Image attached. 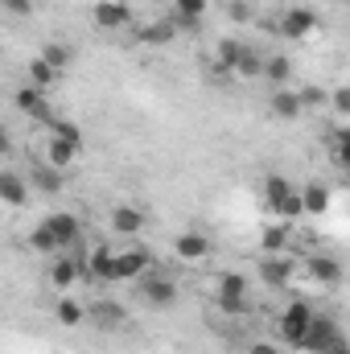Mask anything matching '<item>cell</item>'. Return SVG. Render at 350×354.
I'll use <instances>...</instances> for the list:
<instances>
[{
    "instance_id": "cell-1",
    "label": "cell",
    "mask_w": 350,
    "mask_h": 354,
    "mask_svg": "<svg viewBox=\"0 0 350 354\" xmlns=\"http://www.w3.org/2000/svg\"><path fill=\"white\" fill-rule=\"evenodd\" d=\"M264 202H268V210H272L276 218H284V223H293V218L305 214V210H301V189L280 174H272L264 181Z\"/></svg>"
},
{
    "instance_id": "cell-2",
    "label": "cell",
    "mask_w": 350,
    "mask_h": 354,
    "mask_svg": "<svg viewBox=\"0 0 350 354\" xmlns=\"http://www.w3.org/2000/svg\"><path fill=\"white\" fill-rule=\"evenodd\" d=\"M338 346H347V338H342L338 322H334V317L313 313V322H309V330H305V338H301V346H297V351H305V354H330V351H338Z\"/></svg>"
},
{
    "instance_id": "cell-3",
    "label": "cell",
    "mask_w": 350,
    "mask_h": 354,
    "mask_svg": "<svg viewBox=\"0 0 350 354\" xmlns=\"http://www.w3.org/2000/svg\"><path fill=\"white\" fill-rule=\"evenodd\" d=\"M214 297H219V309H223V313L239 317V313L248 309V276H239V272H219Z\"/></svg>"
},
{
    "instance_id": "cell-4",
    "label": "cell",
    "mask_w": 350,
    "mask_h": 354,
    "mask_svg": "<svg viewBox=\"0 0 350 354\" xmlns=\"http://www.w3.org/2000/svg\"><path fill=\"white\" fill-rule=\"evenodd\" d=\"M309 322H313V309H309L305 301H293V305L280 313V338H284L288 346H301V338H305Z\"/></svg>"
},
{
    "instance_id": "cell-5",
    "label": "cell",
    "mask_w": 350,
    "mask_h": 354,
    "mask_svg": "<svg viewBox=\"0 0 350 354\" xmlns=\"http://www.w3.org/2000/svg\"><path fill=\"white\" fill-rule=\"evenodd\" d=\"M145 272H149V252L128 248V252H116V256H111V272H107V280H140Z\"/></svg>"
},
{
    "instance_id": "cell-6",
    "label": "cell",
    "mask_w": 350,
    "mask_h": 354,
    "mask_svg": "<svg viewBox=\"0 0 350 354\" xmlns=\"http://www.w3.org/2000/svg\"><path fill=\"white\" fill-rule=\"evenodd\" d=\"M313 29H317V12L305 8V4H297V8H288V12L280 17V33H284L288 41H305Z\"/></svg>"
},
{
    "instance_id": "cell-7",
    "label": "cell",
    "mask_w": 350,
    "mask_h": 354,
    "mask_svg": "<svg viewBox=\"0 0 350 354\" xmlns=\"http://www.w3.org/2000/svg\"><path fill=\"white\" fill-rule=\"evenodd\" d=\"M42 223L50 227V235H54L58 252L75 248V243H79V235H83V223H79L75 214H66V210H54V214H50V218H42Z\"/></svg>"
},
{
    "instance_id": "cell-8",
    "label": "cell",
    "mask_w": 350,
    "mask_h": 354,
    "mask_svg": "<svg viewBox=\"0 0 350 354\" xmlns=\"http://www.w3.org/2000/svg\"><path fill=\"white\" fill-rule=\"evenodd\" d=\"M140 297H145L153 309H169V305L177 301V288H174L169 276H153V272H145V276H140Z\"/></svg>"
},
{
    "instance_id": "cell-9",
    "label": "cell",
    "mask_w": 350,
    "mask_h": 354,
    "mask_svg": "<svg viewBox=\"0 0 350 354\" xmlns=\"http://www.w3.org/2000/svg\"><path fill=\"white\" fill-rule=\"evenodd\" d=\"M91 17H95L99 29H124V25L132 21V8H128L124 0H95Z\"/></svg>"
},
{
    "instance_id": "cell-10",
    "label": "cell",
    "mask_w": 350,
    "mask_h": 354,
    "mask_svg": "<svg viewBox=\"0 0 350 354\" xmlns=\"http://www.w3.org/2000/svg\"><path fill=\"white\" fill-rule=\"evenodd\" d=\"M174 252L181 260H190V264H198V260H206L210 256V239L202 235V231H181L174 243Z\"/></svg>"
},
{
    "instance_id": "cell-11",
    "label": "cell",
    "mask_w": 350,
    "mask_h": 354,
    "mask_svg": "<svg viewBox=\"0 0 350 354\" xmlns=\"http://www.w3.org/2000/svg\"><path fill=\"white\" fill-rule=\"evenodd\" d=\"M0 202L4 206H25L29 202V181L12 169H0Z\"/></svg>"
},
{
    "instance_id": "cell-12",
    "label": "cell",
    "mask_w": 350,
    "mask_h": 354,
    "mask_svg": "<svg viewBox=\"0 0 350 354\" xmlns=\"http://www.w3.org/2000/svg\"><path fill=\"white\" fill-rule=\"evenodd\" d=\"M260 276L268 288H284L288 280H293V260H284V256H268L260 264Z\"/></svg>"
},
{
    "instance_id": "cell-13",
    "label": "cell",
    "mask_w": 350,
    "mask_h": 354,
    "mask_svg": "<svg viewBox=\"0 0 350 354\" xmlns=\"http://www.w3.org/2000/svg\"><path fill=\"white\" fill-rule=\"evenodd\" d=\"M111 231L116 235H140L145 231V214L136 206H116L111 210Z\"/></svg>"
},
{
    "instance_id": "cell-14",
    "label": "cell",
    "mask_w": 350,
    "mask_h": 354,
    "mask_svg": "<svg viewBox=\"0 0 350 354\" xmlns=\"http://www.w3.org/2000/svg\"><path fill=\"white\" fill-rule=\"evenodd\" d=\"M305 107H301V95L288 87H276V95H272V115L276 120H297Z\"/></svg>"
},
{
    "instance_id": "cell-15",
    "label": "cell",
    "mask_w": 350,
    "mask_h": 354,
    "mask_svg": "<svg viewBox=\"0 0 350 354\" xmlns=\"http://www.w3.org/2000/svg\"><path fill=\"white\" fill-rule=\"evenodd\" d=\"M75 157H79V149H75V145H66V140H54V136H50V145H46V165H50V169H58V174H62V169H71V165H75Z\"/></svg>"
},
{
    "instance_id": "cell-16",
    "label": "cell",
    "mask_w": 350,
    "mask_h": 354,
    "mask_svg": "<svg viewBox=\"0 0 350 354\" xmlns=\"http://www.w3.org/2000/svg\"><path fill=\"white\" fill-rule=\"evenodd\" d=\"M301 210H305V214H326V210H330V189L317 185V181H309V185L301 189Z\"/></svg>"
},
{
    "instance_id": "cell-17",
    "label": "cell",
    "mask_w": 350,
    "mask_h": 354,
    "mask_svg": "<svg viewBox=\"0 0 350 354\" xmlns=\"http://www.w3.org/2000/svg\"><path fill=\"white\" fill-rule=\"evenodd\" d=\"M79 272H83V268H79V260L58 256V260L50 264V284H54V288H71V284L79 280Z\"/></svg>"
},
{
    "instance_id": "cell-18",
    "label": "cell",
    "mask_w": 350,
    "mask_h": 354,
    "mask_svg": "<svg viewBox=\"0 0 350 354\" xmlns=\"http://www.w3.org/2000/svg\"><path fill=\"white\" fill-rule=\"evenodd\" d=\"M260 79H268L272 87H288V79H293V62L284 58V54H276V58H268L260 71Z\"/></svg>"
},
{
    "instance_id": "cell-19",
    "label": "cell",
    "mask_w": 350,
    "mask_h": 354,
    "mask_svg": "<svg viewBox=\"0 0 350 354\" xmlns=\"http://www.w3.org/2000/svg\"><path fill=\"white\" fill-rule=\"evenodd\" d=\"M309 276H313L317 284H338V280H342V264L330 260V256H313V260H309Z\"/></svg>"
},
{
    "instance_id": "cell-20",
    "label": "cell",
    "mask_w": 350,
    "mask_h": 354,
    "mask_svg": "<svg viewBox=\"0 0 350 354\" xmlns=\"http://www.w3.org/2000/svg\"><path fill=\"white\" fill-rule=\"evenodd\" d=\"M260 71H264V58L252 46H239V58H235L231 75H239V79H260Z\"/></svg>"
},
{
    "instance_id": "cell-21",
    "label": "cell",
    "mask_w": 350,
    "mask_h": 354,
    "mask_svg": "<svg viewBox=\"0 0 350 354\" xmlns=\"http://www.w3.org/2000/svg\"><path fill=\"white\" fill-rule=\"evenodd\" d=\"M17 107H21L25 115H33V120H46V91L21 87L17 91Z\"/></svg>"
},
{
    "instance_id": "cell-22",
    "label": "cell",
    "mask_w": 350,
    "mask_h": 354,
    "mask_svg": "<svg viewBox=\"0 0 350 354\" xmlns=\"http://www.w3.org/2000/svg\"><path fill=\"white\" fill-rule=\"evenodd\" d=\"M202 12H206V0H174V12L169 17H174L177 29H181V25H198Z\"/></svg>"
},
{
    "instance_id": "cell-23",
    "label": "cell",
    "mask_w": 350,
    "mask_h": 354,
    "mask_svg": "<svg viewBox=\"0 0 350 354\" xmlns=\"http://www.w3.org/2000/svg\"><path fill=\"white\" fill-rule=\"evenodd\" d=\"M37 58L62 75V71L71 66V58H75V54H71V46H66V41H50V46H42V54H37Z\"/></svg>"
},
{
    "instance_id": "cell-24",
    "label": "cell",
    "mask_w": 350,
    "mask_h": 354,
    "mask_svg": "<svg viewBox=\"0 0 350 354\" xmlns=\"http://www.w3.org/2000/svg\"><path fill=\"white\" fill-rule=\"evenodd\" d=\"M111 256H116L111 248H95V252L87 256V264H79V268H83L87 276H95V280H107V272H111Z\"/></svg>"
},
{
    "instance_id": "cell-25",
    "label": "cell",
    "mask_w": 350,
    "mask_h": 354,
    "mask_svg": "<svg viewBox=\"0 0 350 354\" xmlns=\"http://www.w3.org/2000/svg\"><path fill=\"white\" fill-rule=\"evenodd\" d=\"M239 46H243V41H235V37H223V41H219V50H214L219 75H231V66H235V58H239Z\"/></svg>"
},
{
    "instance_id": "cell-26",
    "label": "cell",
    "mask_w": 350,
    "mask_h": 354,
    "mask_svg": "<svg viewBox=\"0 0 350 354\" xmlns=\"http://www.w3.org/2000/svg\"><path fill=\"white\" fill-rule=\"evenodd\" d=\"M54 313H58L62 326H83V322H87V309H83L75 297H62V301L54 305Z\"/></svg>"
},
{
    "instance_id": "cell-27",
    "label": "cell",
    "mask_w": 350,
    "mask_h": 354,
    "mask_svg": "<svg viewBox=\"0 0 350 354\" xmlns=\"http://www.w3.org/2000/svg\"><path fill=\"white\" fill-rule=\"evenodd\" d=\"M54 83H58V71H54V66H46L42 58H33V62H29V87L50 91Z\"/></svg>"
},
{
    "instance_id": "cell-28",
    "label": "cell",
    "mask_w": 350,
    "mask_h": 354,
    "mask_svg": "<svg viewBox=\"0 0 350 354\" xmlns=\"http://www.w3.org/2000/svg\"><path fill=\"white\" fill-rule=\"evenodd\" d=\"M140 37H145L149 46H165V41H174V37H177V21H174V17H165V21L149 25V29H145Z\"/></svg>"
},
{
    "instance_id": "cell-29",
    "label": "cell",
    "mask_w": 350,
    "mask_h": 354,
    "mask_svg": "<svg viewBox=\"0 0 350 354\" xmlns=\"http://www.w3.org/2000/svg\"><path fill=\"white\" fill-rule=\"evenodd\" d=\"M50 136H54V140H66V145H75V149H83V132H79L71 120H50Z\"/></svg>"
},
{
    "instance_id": "cell-30",
    "label": "cell",
    "mask_w": 350,
    "mask_h": 354,
    "mask_svg": "<svg viewBox=\"0 0 350 354\" xmlns=\"http://www.w3.org/2000/svg\"><path fill=\"white\" fill-rule=\"evenodd\" d=\"M29 248H33V252H42V256H54V252H58V243H54V235H50V227H46V223H37V227L29 231Z\"/></svg>"
},
{
    "instance_id": "cell-31",
    "label": "cell",
    "mask_w": 350,
    "mask_h": 354,
    "mask_svg": "<svg viewBox=\"0 0 350 354\" xmlns=\"http://www.w3.org/2000/svg\"><path fill=\"white\" fill-rule=\"evenodd\" d=\"M33 185L42 189V194H58L62 189V177H58V169H50V165H42V169H33Z\"/></svg>"
},
{
    "instance_id": "cell-32",
    "label": "cell",
    "mask_w": 350,
    "mask_h": 354,
    "mask_svg": "<svg viewBox=\"0 0 350 354\" xmlns=\"http://www.w3.org/2000/svg\"><path fill=\"white\" fill-rule=\"evenodd\" d=\"M87 313L99 322V326H120V322H124L120 305H111V301H99V305H95V309H87Z\"/></svg>"
},
{
    "instance_id": "cell-33",
    "label": "cell",
    "mask_w": 350,
    "mask_h": 354,
    "mask_svg": "<svg viewBox=\"0 0 350 354\" xmlns=\"http://www.w3.org/2000/svg\"><path fill=\"white\" fill-rule=\"evenodd\" d=\"M284 239H288V231H284V227H268V231H264V248H268L272 256H276V252H284Z\"/></svg>"
},
{
    "instance_id": "cell-34",
    "label": "cell",
    "mask_w": 350,
    "mask_h": 354,
    "mask_svg": "<svg viewBox=\"0 0 350 354\" xmlns=\"http://www.w3.org/2000/svg\"><path fill=\"white\" fill-rule=\"evenodd\" d=\"M0 8L12 17H33V0H0Z\"/></svg>"
},
{
    "instance_id": "cell-35",
    "label": "cell",
    "mask_w": 350,
    "mask_h": 354,
    "mask_svg": "<svg viewBox=\"0 0 350 354\" xmlns=\"http://www.w3.org/2000/svg\"><path fill=\"white\" fill-rule=\"evenodd\" d=\"M334 115H338V120H347V115H350V91L347 87L334 91Z\"/></svg>"
},
{
    "instance_id": "cell-36",
    "label": "cell",
    "mask_w": 350,
    "mask_h": 354,
    "mask_svg": "<svg viewBox=\"0 0 350 354\" xmlns=\"http://www.w3.org/2000/svg\"><path fill=\"white\" fill-rule=\"evenodd\" d=\"M248 354H280V351H276L272 342H252V346H248Z\"/></svg>"
},
{
    "instance_id": "cell-37",
    "label": "cell",
    "mask_w": 350,
    "mask_h": 354,
    "mask_svg": "<svg viewBox=\"0 0 350 354\" xmlns=\"http://www.w3.org/2000/svg\"><path fill=\"white\" fill-rule=\"evenodd\" d=\"M8 149H12V140H8V128H4V124H0V157H4V153H8Z\"/></svg>"
},
{
    "instance_id": "cell-38",
    "label": "cell",
    "mask_w": 350,
    "mask_h": 354,
    "mask_svg": "<svg viewBox=\"0 0 350 354\" xmlns=\"http://www.w3.org/2000/svg\"><path fill=\"white\" fill-rule=\"evenodd\" d=\"M330 354H350V351H347V346H338V351H330Z\"/></svg>"
}]
</instances>
